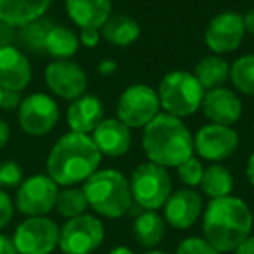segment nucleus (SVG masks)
I'll return each instance as SVG.
<instances>
[{
    "instance_id": "obj_5",
    "label": "nucleus",
    "mask_w": 254,
    "mask_h": 254,
    "mask_svg": "<svg viewBox=\"0 0 254 254\" xmlns=\"http://www.w3.org/2000/svg\"><path fill=\"white\" fill-rule=\"evenodd\" d=\"M157 94H159L160 110H164V113L185 119L200 110L205 89L193 73L180 70L171 71L160 80Z\"/></svg>"
},
{
    "instance_id": "obj_20",
    "label": "nucleus",
    "mask_w": 254,
    "mask_h": 254,
    "mask_svg": "<svg viewBox=\"0 0 254 254\" xmlns=\"http://www.w3.org/2000/svg\"><path fill=\"white\" fill-rule=\"evenodd\" d=\"M66 12L70 19L84 28L101 30L106 19L112 16V2L110 0H64Z\"/></svg>"
},
{
    "instance_id": "obj_25",
    "label": "nucleus",
    "mask_w": 254,
    "mask_h": 254,
    "mask_svg": "<svg viewBox=\"0 0 254 254\" xmlns=\"http://www.w3.org/2000/svg\"><path fill=\"white\" fill-rule=\"evenodd\" d=\"M80 47L78 35L66 26L53 25L44 40V51L54 60H70Z\"/></svg>"
},
{
    "instance_id": "obj_10",
    "label": "nucleus",
    "mask_w": 254,
    "mask_h": 254,
    "mask_svg": "<svg viewBox=\"0 0 254 254\" xmlns=\"http://www.w3.org/2000/svg\"><path fill=\"white\" fill-rule=\"evenodd\" d=\"M60 226L47 216L26 218L14 232V242L18 253L23 254H51L58 247Z\"/></svg>"
},
{
    "instance_id": "obj_2",
    "label": "nucleus",
    "mask_w": 254,
    "mask_h": 254,
    "mask_svg": "<svg viewBox=\"0 0 254 254\" xmlns=\"http://www.w3.org/2000/svg\"><path fill=\"white\" fill-rule=\"evenodd\" d=\"M253 212L239 197H223L209 200L202 212L204 239L219 253H233L237 246L253 230Z\"/></svg>"
},
{
    "instance_id": "obj_38",
    "label": "nucleus",
    "mask_w": 254,
    "mask_h": 254,
    "mask_svg": "<svg viewBox=\"0 0 254 254\" xmlns=\"http://www.w3.org/2000/svg\"><path fill=\"white\" fill-rule=\"evenodd\" d=\"M115 71H117V63L113 60H103L98 64V73L103 75V77H108V75L115 73Z\"/></svg>"
},
{
    "instance_id": "obj_23",
    "label": "nucleus",
    "mask_w": 254,
    "mask_h": 254,
    "mask_svg": "<svg viewBox=\"0 0 254 254\" xmlns=\"http://www.w3.org/2000/svg\"><path fill=\"white\" fill-rule=\"evenodd\" d=\"M136 242L145 249H155L166 237V221L157 211H143L132 225Z\"/></svg>"
},
{
    "instance_id": "obj_19",
    "label": "nucleus",
    "mask_w": 254,
    "mask_h": 254,
    "mask_svg": "<svg viewBox=\"0 0 254 254\" xmlns=\"http://www.w3.org/2000/svg\"><path fill=\"white\" fill-rule=\"evenodd\" d=\"M105 119V106L101 99L94 94H87L71 101L66 112V120L71 132L78 134H92L98 124Z\"/></svg>"
},
{
    "instance_id": "obj_33",
    "label": "nucleus",
    "mask_w": 254,
    "mask_h": 254,
    "mask_svg": "<svg viewBox=\"0 0 254 254\" xmlns=\"http://www.w3.org/2000/svg\"><path fill=\"white\" fill-rule=\"evenodd\" d=\"M12 214H14V204L11 197L4 190H0V228H5L11 223Z\"/></svg>"
},
{
    "instance_id": "obj_40",
    "label": "nucleus",
    "mask_w": 254,
    "mask_h": 254,
    "mask_svg": "<svg viewBox=\"0 0 254 254\" xmlns=\"http://www.w3.org/2000/svg\"><path fill=\"white\" fill-rule=\"evenodd\" d=\"M244 19V28H246V33L254 37V9H249L246 14L242 16Z\"/></svg>"
},
{
    "instance_id": "obj_18",
    "label": "nucleus",
    "mask_w": 254,
    "mask_h": 254,
    "mask_svg": "<svg viewBox=\"0 0 254 254\" xmlns=\"http://www.w3.org/2000/svg\"><path fill=\"white\" fill-rule=\"evenodd\" d=\"M32 82V66L18 47H0V87L4 91H25Z\"/></svg>"
},
{
    "instance_id": "obj_30",
    "label": "nucleus",
    "mask_w": 254,
    "mask_h": 254,
    "mask_svg": "<svg viewBox=\"0 0 254 254\" xmlns=\"http://www.w3.org/2000/svg\"><path fill=\"white\" fill-rule=\"evenodd\" d=\"M51 26L53 25H51L49 21H44L42 18L37 19V21H33V23H30V25L23 26V28H25L23 37H25L28 47L44 51V40H46L47 32L51 30Z\"/></svg>"
},
{
    "instance_id": "obj_34",
    "label": "nucleus",
    "mask_w": 254,
    "mask_h": 254,
    "mask_svg": "<svg viewBox=\"0 0 254 254\" xmlns=\"http://www.w3.org/2000/svg\"><path fill=\"white\" fill-rule=\"evenodd\" d=\"M21 92L18 91H4L2 89V99H0V108L9 112V110H16L21 106Z\"/></svg>"
},
{
    "instance_id": "obj_16",
    "label": "nucleus",
    "mask_w": 254,
    "mask_h": 254,
    "mask_svg": "<svg viewBox=\"0 0 254 254\" xmlns=\"http://www.w3.org/2000/svg\"><path fill=\"white\" fill-rule=\"evenodd\" d=\"M204 115L211 120V124L232 127L242 117V101L239 94L228 87H218L205 91L202 101Z\"/></svg>"
},
{
    "instance_id": "obj_29",
    "label": "nucleus",
    "mask_w": 254,
    "mask_h": 254,
    "mask_svg": "<svg viewBox=\"0 0 254 254\" xmlns=\"http://www.w3.org/2000/svg\"><path fill=\"white\" fill-rule=\"evenodd\" d=\"M204 164H202L200 159L197 157H190L188 160H185L183 164L176 167L178 171V176H180L181 183H185L188 188H193L198 187L202 181V176H204Z\"/></svg>"
},
{
    "instance_id": "obj_47",
    "label": "nucleus",
    "mask_w": 254,
    "mask_h": 254,
    "mask_svg": "<svg viewBox=\"0 0 254 254\" xmlns=\"http://www.w3.org/2000/svg\"><path fill=\"white\" fill-rule=\"evenodd\" d=\"M253 2H254V0H253Z\"/></svg>"
},
{
    "instance_id": "obj_4",
    "label": "nucleus",
    "mask_w": 254,
    "mask_h": 254,
    "mask_svg": "<svg viewBox=\"0 0 254 254\" xmlns=\"http://www.w3.org/2000/svg\"><path fill=\"white\" fill-rule=\"evenodd\" d=\"M87 204L96 214L119 219L129 214L132 205L129 180L117 169H98L82 185Z\"/></svg>"
},
{
    "instance_id": "obj_26",
    "label": "nucleus",
    "mask_w": 254,
    "mask_h": 254,
    "mask_svg": "<svg viewBox=\"0 0 254 254\" xmlns=\"http://www.w3.org/2000/svg\"><path fill=\"white\" fill-rule=\"evenodd\" d=\"M233 176L228 171V167L221 164H211L204 169V176L198 187L202 188V193L207 195L211 200L214 198L230 197L233 191Z\"/></svg>"
},
{
    "instance_id": "obj_8",
    "label": "nucleus",
    "mask_w": 254,
    "mask_h": 254,
    "mask_svg": "<svg viewBox=\"0 0 254 254\" xmlns=\"http://www.w3.org/2000/svg\"><path fill=\"white\" fill-rule=\"evenodd\" d=\"M105 240V225L92 214L71 218L60 228L58 247L64 254H92Z\"/></svg>"
},
{
    "instance_id": "obj_21",
    "label": "nucleus",
    "mask_w": 254,
    "mask_h": 254,
    "mask_svg": "<svg viewBox=\"0 0 254 254\" xmlns=\"http://www.w3.org/2000/svg\"><path fill=\"white\" fill-rule=\"evenodd\" d=\"M53 0H0V21L7 26H26L40 19Z\"/></svg>"
},
{
    "instance_id": "obj_24",
    "label": "nucleus",
    "mask_w": 254,
    "mask_h": 254,
    "mask_svg": "<svg viewBox=\"0 0 254 254\" xmlns=\"http://www.w3.org/2000/svg\"><path fill=\"white\" fill-rule=\"evenodd\" d=\"M193 75L205 91L225 87L230 80V63L219 54H207L197 63Z\"/></svg>"
},
{
    "instance_id": "obj_42",
    "label": "nucleus",
    "mask_w": 254,
    "mask_h": 254,
    "mask_svg": "<svg viewBox=\"0 0 254 254\" xmlns=\"http://www.w3.org/2000/svg\"><path fill=\"white\" fill-rule=\"evenodd\" d=\"M108 254H136V253L131 249V247H127V246H115V247L110 249Z\"/></svg>"
},
{
    "instance_id": "obj_36",
    "label": "nucleus",
    "mask_w": 254,
    "mask_h": 254,
    "mask_svg": "<svg viewBox=\"0 0 254 254\" xmlns=\"http://www.w3.org/2000/svg\"><path fill=\"white\" fill-rule=\"evenodd\" d=\"M233 254H254V235H249L233 249Z\"/></svg>"
},
{
    "instance_id": "obj_9",
    "label": "nucleus",
    "mask_w": 254,
    "mask_h": 254,
    "mask_svg": "<svg viewBox=\"0 0 254 254\" xmlns=\"http://www.w3.org/2000/svg\"><path fill=\"white\" fill-rule=\"evenodd\" d=\"M60 187L47 174H33L21 181L16 193V207L28 218L46 216L56 205Z\"/></svg>"
},
{
    "instance_id": "obj_45",
    "label": "nucleus",
    "mask_w": 254,
    "mask_h": 254,
    "mask_svg": "<svg viewBox=\"0 0 254 254\" xmlns=\"http://www.w3.org/2000/svg\"><path fill=\"white\" fill-rule=\"evenodd\" d=\"M18 254H23V253H18Z\"/></svg>"
},
{
    "instance_id": "obj_31",
    "label": "nucleus",
    "mask_w": 254,
    "mask_h": 254,
    "mask_svg": "<svg viewBox=\"0 0 254 254\" xmlns=\"http://www.w3.org/2000/svg\"><path fill=\"white\" fill-rule=\"evenodd\" d=\"M174 254H221L204 237H187L176 247Z\"/></svg>"
},
{
    "instance_id": "obj_28",
    "label": "nucleus",
    "mask_w": 254,
    "mask_h": 254,
    "mask_svg": "<svg viewBox=\"0 0 254 254\" xmlns=\"http://www.w3.org/2000/svg\"><path fill=\"white\" fill-rule=\"evenodd\" d=\"M54 207L60 212V216L71 219V218H77V216L85 214V209L89 207V204L82 188L66 187L64 190H61L58 193L56 205Z\"/></svg>"
},
{
    "instance_id": "obj_32",
    "label": "nucleus",
    "mask_w": 254,
    "mask_h": 254,
    "mask_svg": "<svg viewBox=\"0 0 254 254\" xmlns=\"http://www.w3.org/2000/svg\"><path fill=\"white\" fill-rule=\"evenodd\" d=\"M21 181H23V169L19 167V164L12 162V160L0 164V187L12 188L21 185Z\"/></svg>"
},
{
    "instance_id": "obj_1",
    "label": "nucleus",
    "mask_w": 254,
    "mask_h": 254,
    "mask_svg": "<svg viewBox=\"0 0 254 254\" xmlns=\"http://www.w3.org/2000/svg\"><path fill=\"white\" fill-rule=\"evenodd\" d=\"M101 153L91 136L68 132L51 148L47 157V176L58 187H75L84 183L99 169Z\"/></svg>"
},
{
    "instance_id": "obj_14",
    "label": "nucleus",
    "mask_w": 254,
    "mask_h": 254,
    "mask_svg": "<svg viewBox=\"0 0 254 254\" xmlns=\"http://www.w3.org/2000/svg\"><path fill=\"white\" fill-rule=\"evenodd\" d=\"M244 37H246L244 19L235 11H223L216 14L209 21L204 33L205 46L212 54L219 56L239 49Z\"/></svg>"
},
{
    "instance_id": "obj_6",
    "label": "nucleus",
    "mask_w": 254,
    "mask_h": 254,
    "mask_svg": "<svg viewBox=\"0 0 254 254\" xmlns=\"http://www.w3.org/2000/svg\"><path fill=\"white\" fill-rule=\"evenodd\" d=\"M132 202L143 211H159L173 193V181L166 167L153 162L139 164L131 176Z\"/></svg>"
},
{
    "instance_id": "obj_44",
    "label": "nucleus",
    "mask_w": 254,
    "mask_h": 254,
    "mask_svg": "<svg viewBox=\"0 0 254 254\" xmlns=\"http://www.w3.org/2000/svg\"><path fill=\"white\" fill-rule=\"evenodd\" d=\"M0 99H2V87H0Z\"/></svg>"
},
{
    "instance_id": "obj_43",
    "label": "nucleus",
    "mask_w": 254,
    "mask_h": 254,
    "mask_svg": "<svg viewBox=\"0 0 254 254\" xmlns=\"http://www.w3.org/2000/svg\"><path fill=\"white\" fill-rule=\"evenodd\" d=\"M143 254H169V253H167V251H160V249H148Z\"/></svg>"
},
{
    "instance_id": "obj_27",
    "label": "nucleus",
    "mask_w": 254,
    "mask_h": 254,
    "mask_svg": "<svg viewBox=\"0 0 254 254\" xmlns=\"http://www.w3.org/2000/svg\"><path fill=\"white\" fill-rule=\"evenodd\" d=\"M230 82L240 94L254 98V54H244L230 64Z\"/></svg>"
},
{
    "instance_id": "obj_3",
    "label": "nucleus",
    "mask_w": 254,
    "mask_h": 254,
    "mask_svg": "<svg viewBox=\"0 0 254 254\" xmlns=\"http://www.w3.org/2000/svg\"><path fill=\"white\" fill-rule=\"evenodd\" d=\"M148 162L162 166L166 169L178 167L193 157V136L183 120L169 113L160 112L143 129L141 139Z\"/></svg>"
},
{
    "instance_id": "obj_13",
    "label": "nucleus",
    "mask_w": 254,
    "mask_h": 254,
    "mask_svg": "<svg viewBox=\"0 0 254 254\" xmlns=\"http://www.w3.org/2000/svg\"><path fill=\"white\" fill-rule=\"evenodd\" d=\"M47 87L58 98L75 101L87 92V73L71 60H54L44 71Z\"/></svg>"
},
{
    "instance_id": "obj_15",
    "label": "nucleus",
    "mask_w": 254,
    "mask_h": 254,
    "mask_svg": "<svg viewBox=\"0 0 254 254\" xmlns=\"http://www.w3.org/2000/svg\"><path fill=\"white\" fill-rule=\"evenodd\" d=\"M204 202L193 188H181L169 195L164 204V221L176 230H188L200 219Z\"/></svg>"
},
{
    "instance_id": "obj_39",
    "label": "nucleus",
    "mask_w": 254,
    "mask_h": 254,
    "mask_svg": "<svg viewBox=\"0 0 254 254\" xmlns=\"http://www.w3.org/2000/svg\"><path fill=\"white\" fill-rule=\"evenodd\" d=\"M9 138H11V129H9V124L4 119H0V150L7 145Z\"/></svg>"
},
{
    "instance_id": "obj_37",
    "label": "nucleus",
    "mask_w": 254,
    "mask_h": 254,
    "mask_svg": "<svg viewBox=\"0 0 254 254\" xmlns=\"http://www.w3.org/2000/svg\"><path fill=\"white\" fill-rule=\"evenodd\" d=\"M0 254H18L12 239H9L7 235H2V233H0Z\"/></svg>"
},
{
    "instance_id": "obj_7",
    "label": "nucleus",
    "mask_w": 254,
    "mask_h": 254,
    "mask_svg": "<svg viewBox=\"0 0 254 254\" xmlns=\"http://www.w3.org/2000/svg\"><path fill=\"white\" fill-rule=\"evenodd\" d=\"M159 113V94L145 84L129 85L117 101V119L129 129H145Z\"/></svg>"
},
{
    "instance_id": "obj_12",
    "label": "nucleus",
    "mask_w": 254,
    "mask_h": 254,
    "mask_svg": "<svg viewBox=\"0 0 254 254\" xmlns=\"http://www.w3.org/2000/svg\"><path fill=\"white\" fill-rule=\"evenodd\" d=\"M239 148V134L228 126L207 124L193 136V150L200 159L219 164L230 159Z\"/></svg>"
},
{
    "instance_id": "obj_11",
    "label": "nucleus",
    "mask_w": 254,
    "mask_h": 254,
    "mask_svg": "<svg viewBox=\"0 0 254 254\" xmlns=\"http://www.w3.org/2000/svg\"><path fill=\"white\" fill-rule=\"evenodd\" d=\"M19 127L28 136H46L56 127L60 120L58 103L44 92L26 96L19 106Z\"/></svg>"
},
{
    "instance_id": "obj_22",
    "label": "nucleus",
    "mask_w": 254,
    "mask_h": 254,
    "mask_svg": "<svg viewBox=\"0 0 254 254\" xmlns=\"http://www.w3.org/2000/svg\"><path fill=\"white\" fill-rule=\"evenodd\" d=\"M101 35L110 46L127 47L134 44L141 35V26L134 18L126 14H112L101 26Z\"/></svg>"
},
{
    "instance_id": "obj_46",
    "label": "nucleus",
    "mask_w": 254,
    "mask_h": 254,
    "mask_svg": "<svg viewBox=\"0 0 254 254\" xmlns=\"http://www.w3.org/2000/svg\"><path fill=\"white\" fill-rule=\"evenodd\" d=\"M253 131H254V127H253Z\"/></svg>"
},
{
    "instance_id": "obj_17",
    "label": "nucleus",
    "mask_w": 254,
    "mask_h": 254,
    "mask_svg": "<svg viewBox=\"0 0 254 254\" xmlns=\"http://www.w3.org/2000/svg\"><path fill=\"white\" fill-rule=\"evenodd\" d=\"M96 148L105 157H124L132 146L131 129L119 119H103L91 134Z\"/></svg>"
},
{
    "instance_id": "obj_41",
    "label": "nucleus",
    "mask_w": 254,
    "mask_h": 254,
    "mask_svg": "<svg viewBox=\"0 0 254 254\" xmlns=\"http://www.w3.org/2000/svg\"><path fill=\"white\" fill-rule=\"evenodd\" d=\"M246 176H247V181H249V183H251V187L254 188V152L251 153V157H249V159H247Z\"/></svg>"
},
{
    "instance_id": "obj_35",
    "label": "nucleus",
    "mask_w": 254,
    "mask_h": 254,
    "mask_svg": "<svg viewBox=\"0 0 254 254\" xmlns=\"http://www.w3.org/2000/svg\"><path fill=\"white\" fill-rule=\"evenodd\" d=\"M99 39H101V32L96 28H84L78 35V40L84 47H96L99 44Z\"/></svg>"
}]
</instances>
